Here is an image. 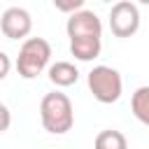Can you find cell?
I'll return each mask as SVG.
<instances>
[{"label":"cell","instance_id":"cell-1","mask_svg":"<svg viewBox=\"0 0 149 149\" xmlns=\"http://www.w3.org/2000/svg\"><path fill=\"white\" fill-rule=\"evenodd\" d=\"M40 121L47 133L51 135H65L74 123V109L65 93L51 91L40 102Z\"/></svg>","mask_w":149,"mask_h":149},{"label":"cell","instance_id":"cell-2","mask_svg":"<svg viewBox=\"0 0 149 149\" xmlns=\"http://www.w3.org/2000/svg\"><path fill=\"white\" fill-rule=\"evenodd\" d=\"M49 58H51V44L44 37H26L19 49L16 70L23 79H35L47 70Z\"/></svg>","mask_w":149,"mask_h":149},{"label":"cell","instance_id":"cell-3","mask_svg":"<svg viewBox=\"0 0 149 149\" xmlns=\"http://www.w3.org/2000/svg\"><path fill=\"white\" fill-rule=\"evenodd\" d=\"M86 81H88V91L93 93V98L102 105L116 102L123 93V79H121L119 70H114L109 65H95L88 72Z\"/></svg>","mask_w":149,"mask_h":149},{"label":"cell","instance_id":"cell-4","mask_svg":"<svg viewBox=\"0 0 149 149\" xmlns=\"http://www.w3.org/2000/svg\"><path fill=\"white\" fill-rule=\"evenodd\" d=\"M109 30L114 37H133L140 30V9L130 0H116L109 12Z\"/></svg>","mask_w":149,"mask_h":149},{"label":"cell","instance_id":"cell-5","mask_svg":"<svg viewBox=\"0 0 149 149\" xmlns=\"http://www.w3.org/2000/svg\"><path fill=\"white\" fill-rule=\"evenodd\" d=\"M0 28L7 40H23L33 30V16L23 7H7L0 16Z\"/></svg>","mask_w":149,"mask_h":149},{"label":"cell","instance_id":"cell-6","mask_svg":"<svg viewBox=\"0 0 149 149\" xmlns=\"http://www.w3.org/2000/svg\"><path fill=\"white\" fill-rule=\"evenodd\" d=\"M65 30H68L70 40H74V37H102V23H100L98 14L91 9H79V12L70 14Z\"/></svg>","mask_w":149,"mask_h":149},{"label":"cell","instance_id":"cell-7","mask_svg":"<svg viewBox=\"0 0 149 149\" xmlns=\"http://www.w3.org/2000/svg\"><path fill=\"white\" fill-rule=\"evenodd\" d=\"M100 49H102V37H74V40H70V54L84 63L98 58Z\"/></svg>","mask_w":149,"mask_h":149},{"label":"cell","instance_id":"cell-8","mask_svg":"<svg viewBox=\"0 0 149 149\" xmlns=\"http://www.w3.org/2000/svg\"><path fill=\"white\" fill-rule=\"evenodd\" d=\"M47 74H49V81H51L54 86H58V88L72 86V84H77V79H79V70H77L72 63H68V61H56L54 65H49Z\"/></svg>","mask_w":149,"mask_h":149},{"label":"cell","instance_id":"cell-9","mask_svg":"<svg viewBox=\"0 0 149 149\" xmlns=\"http://www.w3.org/2000/svg\"><path fill=\"white\" fill-rule=\"evenodd\" d=\"M93 149H128V140L121 130H114V128H107V130H100L93 140Z\"/></svg>","mask_w":149,"mask_h":149},{"label":"cell","instance_id":"cell-10","mask_svg":"<svg viewBox=\"0 0 149 149\" xmlns=\"http://www.w3.org/2000/svg\"><path fill=\"white\" fill-rule=\"evenodd\" d=\"M130 109H133L135 119L149 128V86L135 88V93L130 98Z\"/></svg>","mask_w":149,"mask_h":149},{"label":"cell","instance_id":"cell-11","mask_svg":"<svg viewBox=\"0 0 149 149\" xmlns=\"http://www.w3.org/2000/svg\"><path fill=\"white\" fill-rule=\"evenodd\" d=\"M84 2L86 0H54V7L58 12H63V14H74V12H79L84 7Z\"/></svg>","mask_w":149,"mask_h":149},{"label":"cell","instance_id":"cell-12","mask_svg":"<svg viewBox=\"0 0 149 149\" xmlns=\"http://www.w3.org/2000/svg\"><path fill=\"white\" fill-rule=\"evenodd\" d=\"M0 65H2V68H0V79H5V77L9 74V56H7L5 51L0 54Z\"/></svg>","mask_w":149,"mask_h":149},{"label":"cell","instance_id":"cell-13","mask_svg":"<svg viewBox=\"0 0 149 149\" xmlns=\"http://www.w3.org/2000/svg\"><path fill=\"white\" fill-rule=\"evenodd\" d=\"M0 114H2V126H0V130H9V107L7 105H0Z\"/></svg>","mask_w":149,"mask_h":149},{"label":"cell","instance_id":"cell-14","mask_svg":"<svg viewBox=\"0 0 149 149\" xmlns=\"http://www.w3.org/2000/svg\"><path fill=\"white\" fill-rule=\"evenodd\" d=\"M137 2H140V5H147V7H149V0H137Z\"/></svg>","mask_w":149,"mask_h":149},{"label":"cell","instance_id":"cell-15","mask_svg":"<svg viewBox=\"0 0 149 149\" xmlns=\"http://www.w3.org/2000/svg\"><path fill=\"white\" fill-rule=\"evenodd\" d=\"M102 2H112V0H102Z\"/></svg>","mask_w":149,"mask_h":149}]
</instances>
